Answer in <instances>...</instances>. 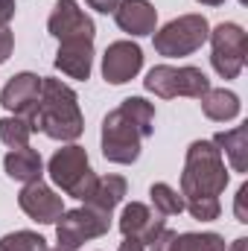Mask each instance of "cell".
Returning a JSON list of instances; mask_svg holds the SVG:
<instances>
[{
    "instance_id": "1",
    "label": "cell",
    "mask_w": 248,
    "mask_h": 251,
    "mask_svg": "<svg viewBox=\"0 0 248 251\" xmlns=\"http://www.w3.org/2000/svg\"><path fill=\"white\" fill-rule=\"evenodd\" d=\"M228 167L222 152L216 149L213 140H193L187 146L184 170H181V196H184V210H190L193 219L198 222H213L222 213L219 196L228 187Z\"/></svg>"
},
{
    "instance_id": "2",
    "label": "cell",
    "mask_w": 248,
    "mask_h": 251,
    "mask_svg": "<svg viewBox=\"0 0 248 251\" xmlns=\"http://www.w3.org/2000/svg\"><path fill=\"white\" fill-rule=\"evenodd\" d=\"M29 123L35 131H44L47 137L62 140V143H73L76 137H82L85 117H82L76 91L70 85H64L62 79L44 76L41 97H38L35 111L29 114Z\"/></svg>"
},
{
    "instance_id": "3",
    "label": "cell",
    "mask_w": 248,
    "mask_h": 251,
    "mask_svg": "<svg viewBox=\"0 0 248 251\" xmlns=\"http://www.w3.org/2000/svg\"><path fill=\"white\" fill-rule=\"evenodd\" d=\"M47 173L62 193L79 199V201H88V196L97 187V173L91 170L88 152L79 143H67L62 149H56L47 164Z\"/></svg>"
},
{
    "instance_id": "4",
    "label": "cell",
    "mask_w": 248,
    "mask_h": 251,
    "mask_svg": "<svg viewBox=\"0 0 248 251\" xmlns=\"http://www.w3.org/2000/svg\"><path fill=\"white\" fill-rule=\"evenodd\" d=\"M143 88L161 100H178V97L201 100L210 91V79L201 67H193V64H181V67L158 64L146 73Z\"/></svg>"
},
{
    "instance_id": "5",
    "label": "cell",
    "mask_w": 248,
    "mask_h": 251,
    "mask_svg": "<svg viewBox=\"0 0 248 251\" xmlns=\"http://www.w3.org/2000/svg\"><path fill=\"white\" fill-rule=\"evenodd\" d=\"M207 35H210L207 18L190 12V15H181V18H173L161 29H155L152 32V44H155L158 56L181 59V56H193L196 50H201Z\"/></svg>"
},
{
    "instance_id": "6",
    "label": "cell",
    "mask_w": 248,
    "mask_h": 251,
    "mask_svg": "<svg viewBox=\"0 0 248 251\" xmlns=\"http://www.w3.org/2000/svg\"><path fill=\"white\" fill-rule=\"evenodd\" d=\"M210 41V64L222 79H237L246 67V56H248V35L246 29L234 21L219 24L210 29L207 35Z\"/></svg>"
},
{
    "instance_id": "7",
    "label": "cell",
    "mask_w": 248,
    "mask_h": 251,
    "mask_svg": "<svg viewBox=\"0 0 248 251\" xmlns=\"http://www.w3.org/2000/svg\"><path fill=\"white\" fill-rule=\"evenodd\" d=\"M140 146H143V134L137 131V126L120 108L108 111L102 120V158L111 164L128 167L140 158Z\"/></svg>"
},
{
    "instance_id": "8",
    "label": "cell",
    "mask_w": 248,
    "mask_h": 251,
    "mask_svg": "<svg viewBox=\"0 0 248 251\" xmlns=\"http://www.w3.org/2000/svg\"><path fill=\"white\" fill-rule=\"evenodd\" d=\"M111 228V213H102L91 204L85 207H73V210H64L56 222V237H59V246L67 249H79L91 240H99L105 237Z\"/></svg>"
},
{
    "instance_id": "9",
    "label": "cell",
    "mask_w": 248,
    "mask_h": 251,
    "mask_svg": "<svg viewBox=\"0 0 248 251\" xmlns=\"http://www.w3.org/2000/svg\"><path fill=\"white\" fill-rule=\"evenodd\" d=\"M47 32L59 44L62 41H94L97 26L85 15V9H79L76 0H56L53 12L47 18Z\"/></svg>"
},
{
    "instance_id": "10",
    "label": "cell",
    "mask_w": 248,
    "mask_h": 251,
    "mask_svg": "<svg viewBox=\"0 0 248 251\" xmlns=\"http://www.w3.org/2000/svg\"><path fill=\"white\" fill-rule=\"evenodd\" d=\"M18 204L21 210L38 222V225H56L59 216L64 213V201L62 196L53 187H47L44 181H32V184H24L18 193Z\"/></svg>"
},
{
    "instance_id": "11",
    "label": "cell",
    "mask_w": 248,
    "mask_h": 251,
    "mask_svg": "<svg viewBox=\"0 0 248 251\" xmlns=\"http://www.w3.org/2000/svg\"><path fill=\"white\" fill-rule=\"evenodd\" d=\"M41 82H44V76H38V73H29V70L15 73L0 91V105L9 114H21L29 120V114L35 111L38 97H41Z\"/></svg>"
},
{
    "instance_id": "12",
    "label": "cell",
    "mask_w": 248,
    "mask_h": 251,
    "mask_svg": "<svg viewBox=\"0 0 248 251\" xmlns=\"http://www.w3.org/2000/svg\"><path fill=\"white\" fill-rule=\"evenodd\" d=\"M143 67V50L134 41H114L105 47L102 56V79L108 85H125L131 82Z\"/></svg>"
},
{
    "instance_id": "13",
    "label": "cell",
    "mask_w": 248,
    "mask_h": 251,
    "mask_svg": "<svg viewBox=\"0 0 248 251\" xmlns=\"http://www.w3.org/2000/svg\"><path fill=\"white\" fill-rule=\"evenodd\" d=\"M164 228H167V219L158 216V213H155L149 204H143V201H128L123 207V213H120V231H123V237H134V240H140L143 246H152L155 237H158Z\"/></svg>"
},
{
    "instance_id": "14",
    "label": "cell",
    "mask_w": 248,
    "mask_h": 251,
    "mask_svg": "<svg viewBox=\"0 0 248 251\" xmlns=\"http://www.w3.org/2000/svg\"><path fill=\"white\" fill-rule=\"evenodd\" d=\"M225 237L213 234V231H187V234H175L173 228H164L149 251H225Z\"/></svg>"
},
{
    "instance_id": "15",
    "label": "cell",
    "mask_w": 248,
    "mask_h": 251,
    "mask_svg": "<svg viewBox=\"0 0 248 251\" xmlns=\"http://www.w3.org/2000/svg\"><path fill=\"white\" fill-rule=\"evenodd\" d=\"M114 21L123 32L134 35V38L152 35L158 26V9L149 0H120L114 9Z\"/></svg>"
},
{
    "instance_id": "16",
    "label": "cell",
    "mask_w": 248,
    "mask_h": 251,
    "mask_svg": "<svg viewBox=\"0 0 248 251\" xmlns=\"http://www.w3.org/2000/svg\"><path fill=\"white\" fill-rule=\"evenodd\" d=\"M56 70H62L70 79H91L94 70V41H62L56 53Z\"/></svg>"
},
{
    "instance_id": "17",
    "label": "cell",
    "mask_w": 248,
    "mask_h": 251,
    "mask_svg": "<svg viewBox=\"0 0 248 251\" xmlns=\"http://www.w3.org/2000/svg\"><path fill=\"white\" fill-rule=\"evenodd\" d=\"M3 170L12 181H21V184H32V181H41L44 176V161L41 155L32 149V146H21V149H9L6 158H3Z\"/></svg>"
},
{
    "instance_id": "18",
    "label": "cell",
    "mask_w": 248,
    "mask_h": 251,
    "mask_svg": "<svg viewBox=\"0 0 248 251\" xmlns=\"http://www.w3.org/2000/svg\"><path fill=\"white\" fill-rule=\"evenodd\" d=\"M201 111H204V117L213 120V123H231V120L240 117L243 102H240V97H237L234 91H228V88H210V91L201 97Z\"/></svg>"
},
{
    "instance_id": "19",
    "label": "cell",
    "mask_w": 248,
    "mask_h": 251,
    "mask_svg": "<svg viewBox=\"0 0 248 251\" xmlns=\"http://www.w3.org/2000/svg\"><path fill=\"white\" fill-rule=\"evenodd\" d=\"M213 143L222 152V158L231 161L234 173H246L248 170V126H234L231 131L213 134Z\"/></svg>"
},
{
    "instance_id": "20",
    "label": "cell",
    "mask_w": 248,
    "mask_h": 251,
    "mask_svg": "<svg viewBox=\"0 0 248 251\" xmlns=\"http://www.w3.org/2000/svg\"><path fill=\"white\" fill-rule=\"evenodd\" d=\"M125 190H128V181H125L123 176H114V173L97 176V187L88 196L85 204H91V207H97V210H102V213H111V210L125 199Z\"/></svg>"
},
{
    "instance_id": "21",
    "label": "cell",
    "mask_w": 248,
    "mask_h": 251,
    "mask_svg": "<svg viewBox=\"0 0 248 251\" xmlns=\"http://www.w3.org/2000/svg\"><path fill=\"white\" fill-rule=\"evenodd\" d=\"M120 111L137 126V131L143 134V140L152 137V131H155V105L152 102H146L143 97H128V100L120 102Z\"/></svg>"
},
{
    "instance_id": "22",
    "label": "cell",
    "mask_w": 248,
    "mask_h": 251,
    "mask_svg": "<svg viewBox=\"0 0 248 251\" xmlns=\"http://www.w3.org/2000/svg\"><path fill=\"white\" fill-rule=\"evenodd\" d=\"M149 199H152V210L158 216H178L184 210V196L178 193L175 187H170L167 181H158L149 187Z\"/></svg>"
},
{
    "instance_id": "23",
    "label": "cell",
    "mask_w": 248,
    "mask_h": 251,
    "mask_svg": "<svg viewBox=\"0 0 248 251\" xmlns=\"http://www.w3.org/2000/svg\"><path fill=\"white\" fill-rule=\"evenodd\" d=\"M32 123L21 114H9V117H0V140L9 146V149H21V146H29V137H32Z\"/></svg>"
},
{
    "instance_id": "24",
    "label": "cell",
    "mask_w": 248,
    "mask_h": 251,
    "mask_svg": "<svg viewBox=\"0 0 248 251\" xmlns=\"http://www.w3.org/2000/svg\"><path fill=\"white\" fill-rule=\"evenodd\" d=\"M0 251H47V240L35 231H12L0 237Z\"/></svg>"
},
{
    "instance_id": "25",
    "label": "cell",
    "mask_w": 248,
    "mask_h": 251,
    "mask_svg": "<svg viewBox=\"0 0 248 251\" xmlns=\"http://www.w3.org/2000/svg\"><path fill=\"white\" fill-rule=\"evenodd\" d=\"M12 50H15V35H12L9 26H0V64L9 62Z\"/></svg>"
},
{
    "instance_id": "26",
    "label": "cell",
    "mask_w": 248,
    "mask_h": 251,
    "mask_svg": "<svg viewBox=\"0 0 248 251\" xmlns=\"http://www.w3.org/2000/svg\"><path fill=\"white\" fill-rule=\"evenodd\" d=\"M246 196H248V184L237 190V204H234V213H237V222H248V213H246Z\"/></svg>"
},
{
    "instance_id": "27",
    "label": "cell",
    "mask_w": 248,
    "mask_h": 251,
    "mask_svg": "<svg viewBox=\"0 0 248 251\" xmlns=\"http://www.w3.org/2000/svg\"><path fill=\"white\" fill-rule=\"evenodd\" d=\"M15 0H0V26H9V21L15 18Z\"/></svg>"
},
{
    "instance_id": "28",
    "label": "cell",
    "mask_w": 248,
    "mask_h": 251,
    "mask_svg": "<svg viewBox=\"0 0 248 251\" xmlns=\"http://www.w3.org/2000/svg\"><path fill=\"white\" fill-rule=\"evenodd\" d=\"M85 3H88L94 12H102V15H108V12H114V9H117V3H120V0H85Z\"/></svg>"
},
{
    "instance_id": "29",
    "label": "cell",
    "mask_w": 248,
    "mask_h": 251,
    "mask_svg": "<svg viewBox=\"0 0 248 251\" xmlns=\"http://www.w3.org/2000/svg\"><path fill=\"white\" fill-rule=\"evenodd\" d=\"M117 251H146V246L140 240H134V237H123V243H120Z\"/></svg>"
},
{
    "instance_id": "30",
    "label": "cell",
    "mask_w": 248,
    "mask_h": 251,
    "mask_svg": "<svg viewBox=\"0 0 248 251\" xmlns=\"http://www.w3.org/2000/svg\"><path fill=\"white\" fill-rule=\"evenodd\" d=\"M246 246H248V240H246V237H240V240H234V246H231V249H225V251H246Z\"/></svg>"
},
{
    "instance_id": "31",
    "label": "cell",
    "mask_w": 248,
    "mask_h": 251,
    "mask_svg": "<svg viewBox=\"0 0 248 251\" xmlns=\"http://www.w3.org/2000/svg\"><path fill=\"white\" fill-rule=\"evenodd\" d=\"M196 3H201V6H222L225 0H196Z\"/></svg>"
},
{
    "instance_id": "32",
    "label": "cell",
    "mask_w": 248,
    "mask_h": 251,
    "mask_svg": "<svg viewBox=\"0 0 248 251\" xmlns=\"http://www.w3.org/2000/svg\"><path fill=\"white\" fill-rule=\"evenodd\" d=\"M47 251H76V249H67V246H56V249H47Z\"/></svg>"
}]
</instances>
